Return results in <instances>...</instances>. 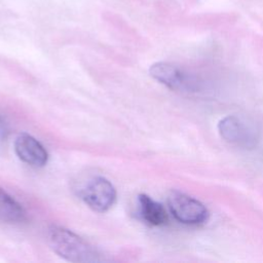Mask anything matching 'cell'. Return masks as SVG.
Listing matches in <instances>:
<instances>
[{"mask_svg":"<svg viewBox=\"0 0 263 263\" xmlns=\"http://www.w3.org/2000/svg\"><path fill=\"white\" fill-rule=\"evenodd\" d=\"M46 240L54 253L69 262L95 263L102 261L100 254L91 245L64 227H49Z\"/></svg>","mask_w":263,"mask_h":263,"instance_id":"1","label":"cell"},{"mask_svg":"<svg viewBox=\"0 0 263 263\" xmlns=\"http://www.w3.org/2000/svg\"><path fill=\"white\" fill-rule=\"evenodd\" d=\"M167 205L174 218L186 225H200L209 219V211L199 200L180 191L170 192Z\"/></svg>","mask_w":263,"mask_h":263,"instance_id":"2","label":"cell"},{"mask_svg":"<svg viewBox=\"0 0 263 263\" xmlns=\"http://www.w3.org/2000/svg\"><path fill=\"white\" fill-rule=\"evenodd\" d=\"M149 74L158 82L176 91H198L200 86L199 81L194 76L183 71L179 67L165 62H157L151 65Z\"/></svg>","mask_w":263,"mask_h":263,"instance_id":"3","label":"cell"},{"mask_svg":"<svg viewBox=\"0 0 263 263\" xmlns=\"http://www.w3.org/2000/svg\"><path fill=\"white\" fill-rule=\"evenodd\" d=\"M218 132L226 142L247 149L254 148L258 142V133L255 127L234 115L222 118L218 123Z\"/></svg>","mask_w":263,"mask_h":263,"instance_id":"4","label":"cell"},{"mask_svg":"<svg viewBox=\"0 0 263 263\" xmlns=\"http://www.w3.org/2000/svg\"><path fill=\"white\" fill-rule=\"evenodd\" d=\"M80 196L91 210L98 213H105L114 204L116 190L106 178L96 177L89 180L81 189Z\"/></svg>","mask_w":263,"mask_h":263,"instance_id":"5","label":"cell"},{"mask_svg":"<svg viewBox=\"0 0 263 263\" xmlns=\"http://www.w3.org/2000/svg\"><path fill=\"white\" fill-rule=\"evenodd\" d=\"M14 151L20 159L35 167L44 166L48 160L46 149L27 133H21L16 136Z\"/></svg>","mask_w":263,"mask_h":263,"instance_id":"6","label":"cell"},{"mask_svg":"<svg viewBox=\"0 0 263 263\" xmlns=\"http://www.w3.org/2000/svg\"><path fill=\"white\" fill-rule=\"evenodd\" d=\"M139 214L141 218L151 226H162L168 221L165 209L159 202L153 200L146 194L138 196Z\"/></svg>","mask_w":263,"mask_h":263,"instance_id":"7","label":"cell"},{"mask_svg":"<svg viewBox=\"0 0 263 263\" xmlns=\"http://www.w3.org/2000/svg\"><path fill=\"white\" fill-rule=\"evenodd\" d=\"M0 219L8 223H18L26 219L24 208L0 187Z\"/></svg>","mask_w":263,"mask_h":263,"instance_id":"8","label":"cell"}]
</instances>
